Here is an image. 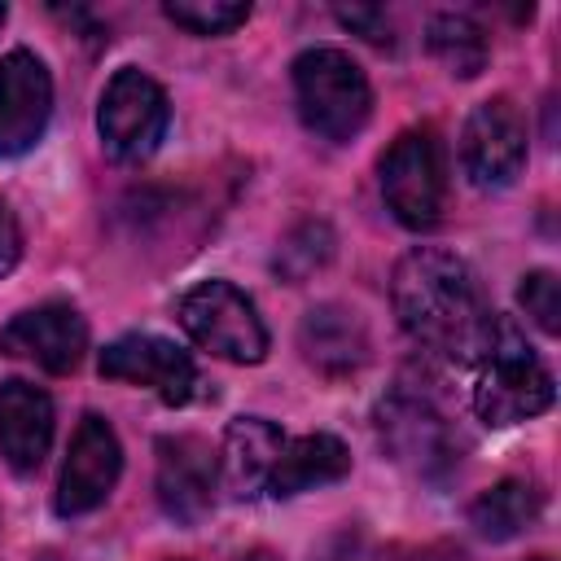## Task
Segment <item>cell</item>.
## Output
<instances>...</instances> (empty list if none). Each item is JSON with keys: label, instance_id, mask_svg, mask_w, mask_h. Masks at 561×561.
Instances as JSON below:
<instances>
[{"label": "cell", "instance_id": "6da1fadb", "mask_svg": "<svg viewBox=\"0 0 561 561\" xmlns=\"http://www.w3.org/2000/svg\"><path fill=\"white\" fill-rule=\"evenodd\" d=\"M390 298L403 333L430 355L478 364L495 333V311L486 307L473 267L451 250H408L394 267Z\"/></svg>", "mask_w": 561, "mask_h": 561}, {"label": "cell", "instance_id": "7a4b0ae2", "mask_svg": "<svg viewBox=\"0 0 561 561\" xmlns=\"http://www.w3.org/2000/svg\"><path fill=\"white\" fill-rule=\"evenodd\" d=\"M552 373L539 364L530 342L522 337L517 324L495 316V333L478 359V386H473V408L486 425L504 430L517 421H530L552 408Z\"/></svg>", "mask_w": 561, "mask_h": 561}, {"label": "cell", "instance_id": "3957f363", "mask_svg": "<svg viewBox=\"0 0 561 561\" xmlns=\"http://www.w3.org/2000/svg\"><path fill=\"white\" fill-rule=\"evenodd\" d=\"M294 101L307 131L342 145L359 136L373 110V88L359 61L342 48H307L294 61Z\"/></svg>", "mask_w": 561, "mask_h": 561}, {"label": "cell", "instance_id": "277c9868", "mask_svg": "<svg viewBox=\"0 0 561 561\" xmlns=\"http://www.w3.org/2000/svg\"><path fill=\"white\" fill-rule=\"evenodd\" d=\"M180 324L184 333L228 359V364H259L267 355V329L254 311V302L232 280H202L180 298Z\"/></svg>", "mask_w": 561, "mask_h": 561}, {"label": "cell", "instance_id": "5b68a950", "mask_svg": "<svg viewBox=\"0 0 561 561\" xmlns=\"http://www.w3.org/2000/svg\"><path fill=\"white\" fill-rule=\"evenodd\" d=\"M171 123V105L167 92L158 88V79H149L136 66H123L110 75L101 105H96V131L110 158L118 162H140L149 158Z\"/></svg>", "mask_w": 561, "mask_h": 561}, {"label": "cell", "instance_id": "8992f818", "mask_svg": "<svg viewBox=\"0 0 561 561\" xmlns=\"http://www.w3.org/2000/svg\"><path fill=\"white\" fill-rule=\"evenodd\" d=\"M381 197L403 228H434L443 215V158L430 127H408L381 153Z\"/></svg>", "mask_w": 561, "mask_h": 561}, {"label": "cell", "instance_id": "52a82bcc", "mask_svg": "<svg viewBox=\"0 0 561 561\" xmlns=\"http://www.w3.org/2000/svg\"><path fill=\"white\" fill-rule=\"evenodd\" d=\"M118 473H123L118 434L110 430L105 416L88 412V416L75 425V434H70L53 508H57L61 517H83V513L101 508V504L110 500V491L118 486Z\"/></svg>", "mask_w": 561, "mask_h": 561}, {"label": "cell", "instance_id": "ba28073f", "mask_svg": "<svg viewBox=\"0 0 561 561\" xmlns=\"http://www.w3.org/2000/svg\"><path fill=\"white\" fill-rule=\"evenodd\" d=\"M460 162L478 188H504L526 162V118L508 96L473 105L460 131Z\"/></svg>", "mask_w": 561, "mask_h": 561}, {"label": "cell", "instance_id": "9c48e42d", "mask_svg": "<svg viewBox=\"0 0 561 561\" xmlns=\"http://www.w3.org/2000/svg\"><path fill=\"white\" fill-rule=\"evenodd\" d=\"M153 451H158L153 491H158L162 513L180 526H197L215 508L219 456L197 434H162Z\"/></svg>", "mask_w": 561, "mask_h": 561}, {"label": "cell", "instance_id": "30bf717a", "mask_svg": "<svg viewBox=\"0 0 561 561\" xmlns=\"http://www.w3.org/2000/svg\"><path fill=\"white\" fill-rule=\"evenodd\" d=\"M101 377L110 381H127V386H145L153 390L162 403H188L197 394V368L188 359V351H180L167 337L153 333H123L101 351Z\"/></svg>", "mask_w": 561, "mask_h": 561}, {"label": "cell", "instance_id": "8fae6325", "mask_svg": "<svg viewBox=\"0 0 561 561\" xmlns=\"http://www.w3.org/2000/svg\"><path fill=\"white\" fill-rule=\"evenodd\" d=\"M377 434L386 451L421 478H443L456 465V438L447 421L416 394H403V390L390 394L377 408Z\"/></svg>", "mask_w": 561, "mask_h": 561}, {"label": "cell", "instance_id": "7c38bea8", "mask_svg": "<svg viewBox=\"0 0 561 561\" xmlns=\"http://www.w3.org/2000/svg\"><path fill=\"white\" fill-rule=\"evenodd\" d=\"M88 351V320L70 302H39L31 311H18L0 329V355L31 359L44 373H70L79 368Z\"/></svg>", "mask_w": 561, "mask_h": 561}, {"label": "cell", "instance_id": "4fadbf2b", "mask_svg": "<svg viewBox=\"0 0 561 561\" xmlns=\"http://www.w3.org/2000/svg\"><path fill=\"white\" fill-rule=\"evenodd\" d=\"M53 114V79L31 48L0 57V158H18L39 145Z\"/></svg>", "mask_w": 561, "mask_h": 561}, {"label": "cell", "instance_id": "5bb4252c", "mask_svg": "<svg viewBox=\"0 0 561 561\" xmlns=\"http://www.w3.org/2000/svg\"><path fill=\"white\" fill-rule=\"evenodd\" d=\"M53 447V399L22 381L9 377L0 381V456L13 473H35Z\"/></svg>", "mask_w": 561, "mask_h": 561}, {"label": "cell", "instance_id": "9a60e30c", "mask_svg": "<svg viewBox=\"0 0 561 561\" xmlns=\"http://www.w3.org/2000/svg\"><path fill=\"white\" fill-rule=\"evenodd\" d=\"M280 447H285V434L276 421L267 416H237L228 421L224 430V443H219V482L232 500H254L259 491H267V478L280 460Z\"/></svg>", "mask_w": 561, "mask_h": 561}, {"label": "cell", "instance_id": "2e32d148", "mask_svg": "<svg viewBox=\"0 0 561 561\" xmlns=\"http://www.w3.org/2000/svg\"><path fill=\"white\" fill-rule=\"evenodd\" d=\"M298 351L320 377H351L368 364V329L342 302H320L298 324Z\"/></svg>", "mask_w": 561, "mask_h": 561}, {"label": "cell", "instance_id": "e0dca14e", "mask_svg": "<svg viewBox=\"0 0 561 561\" xmlns=\"http://www.w3.org/2000/svg\"><path fill=\"white\" fill-rule=\"evenodd\" d=\"M351 473V451L342 438L333 434H302V438H285L280 447V460L267 478V491L280 500V495H298V491H316V486H329L337 478Z\"/></svg>", "mask_w": 561, "mask_h": 561}, {"label": "cell", "instance_id": "ac0fdd59", "mask_svg": "<svg viewBox=\"0 0 561 561\" xmlns=\"http://www.w3.org/2000/svg\"><path fill=\"white\" fill-rule=\"evenodd\" d=\"M539 486L530 482V478H504V482H495V486H486V491H478L473 495V504H469V526L482 535V539H491V543H504V539H513V535H522L535 517H539Z\"/></svg>", "mask_w": 561, "mask_h": 561}, {"label": "cell", "instance_id": "d6986e66", "mask_svg": "<svg viewBox=\"0 0 561 561\" xmlns=\"http://www.w3.org/2000/svg\"><path fill=\"white\" fill-rule=\"evenodd\" d=\"M430 39V53L447 66V75L456 79H473L486 70V57H491V44L482 35V26L469 18V13H438L425 31Z\"/></svg>", "mask_w": 561, "mask_h": 561}, {"label": "cell", "instance_id": "ffe728a7", "mask_svg": "<svg viewBox=\"0 0 561 561\" xmlns=\"http://www.w3.org/2000/svg\"><path fill=\"white\" fill-rule=\"evenodd\" d=\"M329 259H333V232H329V224L324 219H302V224H294L280 237V245L272 254V272L280 280H289V285H302Z\"/></svg>", "mask_w": 561, "mask_h": 561}, {"label": "cell", "instance_id": "44dd1931", "mask_svg": "<svg viewBox=\"0 0 561 561\" xmlns=\"http://www.w3.org/2000/svg\"><path fill=\"white\" fill-rule=\"evenodd\" d=\"M162 13L175 26H184L188 35H228V31L245 26L250 4H237V0H167Z\"/></svg>", "mask_w": 561, "mask_h": 561}, {"label": "cell", "instance_id": "7402d4cb", "mask_svg": "<svg viewBox=\"0 0 561 561\" xmlns=\"http://www.w3.org/2000/svg\"><path fill=\"white\" fill-rule=\"evenodd\" d=\"M517 302H522V311L535 320V329H543L548 337L561 329V285H557V276H552L548 267H535V272L522 276Z\"/></svg>", "mask_w": 561, "mask_h": 561}, {"label": "cell", "instance_id": "603a6c76", "mask_svg": "<svg viewBox=\"0 0 561 561\" xmlns=\"http://www.w3.org/2000/svg\"><path fill=\"white\" fill-rule=\"evenodd\" d=\"M333 18L346 26V31H359L368 44L377 48H390L394 44V31H390V18L386 9H373V4H351V9H333Z\"/></svg>", "mask_w": 561, "mask_h": 561}, {"label": "cell", "instance_id": "cb8c5ba5", "mask_svg": "<svg viewBox=\"0 0 561 561\" xmlns=\"http://www.w3.org/2000/svg\"><path fill=\"white\" fill-rule=\"evenodd\" d=\"M18 259H22V228L9 210V202L0 197V276H9L18 267Z\"/></svg>", "mask_w": 561, "mask_h": 561}, {"label": "cell", "instance_id": "d4e9b609", "mask_svg": "<svg viewBox=\"0 0 561 561\" xmlns=\"http://www.w3.org/2000/svg\"><path fill=\"white\" fill-rule=\"evenodd\" d=\"M241 561H276L272 552H250V557H241Z\"/></svg>", "mask_w": 561, "mask_h": 561}, {"label": "cell", "instance_id": "484cf974", "mask_svg": "<svg viewBox=\"0 0 561 561\" xmlns=\"http://www.w3.org/2000/svg\"><path fill=\"white\" fill-rule=\"evenodd\" d=\"M526 561H552V557H543V552H539V557H526Z\"/></svg>", "mask_w": 561, "mask_h": 561}, {"label": "cell", "instance_id": "4316f807", "mask_svg": "<svg viewBox=\"0 0 561 561\" xmlns=\"http://www.w3.org/2000/svg\"><path fill=\"white\" fill-rule=\"evenodd\" d=\"M4 18H9V9H4V4H0V26H4Z\"/></svg>", "mask_w": 561, "mask_h": 561}, {"label": "cell", "instance_id": "83f0119b", "mask_svg": "<svg viewBox=\"0 0 561 561\" xmlns=\"http://www.w3.org/2000/svg\"><path fill=\"white\" fill-rule=\"evenodd\" d=\"M180 561H184V557H180Z\"/></svg>", "mask_w": 561, "mask_h": 561}]
</instances>
